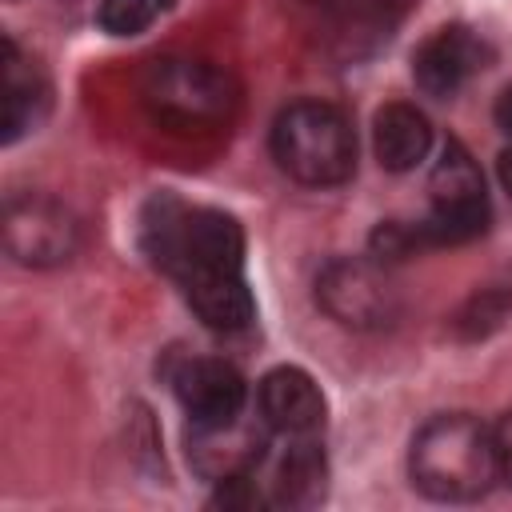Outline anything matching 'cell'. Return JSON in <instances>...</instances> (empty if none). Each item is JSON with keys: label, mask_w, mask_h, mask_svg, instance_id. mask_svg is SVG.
Listing matches in <instances>:
<instances>
[{"label": "cell", "mask_w": 512, "mask_h": 512, "mask_svg": "<svg viewBox=\"0 0 512 512\" xmlns=\"http://www.w3.org/2000/svg\"><path fill=\"white\" fill-rule=\"evenodd\" d=\"M48 112V80L36 64H28L12 36L0 40V140L16 144L28 136Z\"/></svg>", "instance_id": "cell-11"}, {"label": "cell", "mask_w": 512, "mask_h": 512, "mask_svg": "<svg viewBox=\"0 0 512 512\" xmlns=\"http://www.w3.org/2000/svg\"><path fill=\"white\" fill-rule=\"evenodd\" d=\"M268 504L276 508H312L324 500L328 488V460L316 444V436H288L280 456L268 472Z\"/></svg>", "instance_id": "cell-13"}, {"label": "cell", "mask_w": 512, "mask_h": 512, "mask_svg": "<svg viewBox=\"0 0 512 512\" xmlns=\"http://www.w3.org/2000/svg\"><path fill=\"white\" fill-rule=\"evenodd\" d=\"M80 248L76 216L44 196V192H16L4 200V252L24 268H56L68 264Z\"/></svg>", "instance_id": "cell-7"}, {"label": "cell", "mask_w": 512, "mask_h": 512, "mask_svg": "<svg viewBox=\"0 0 512 512\" xmlns=\"http://www.w3.org/2000/svg\"><path fill=\"white\" fill-rule=\"evenodd\" d=\"M160 4L164 0H100L96 20L112 36H136V32H144L156 20Z\"/></svg>", "instance_id": "cell-17"}, {"label": "cell", "mask_w": 512, "mask_h": 512, "mask_svg": "<svg viewBox=\"0 0 512 512\" xmlns=\"http://www.w3.org/2000/svg\"><path fill=\"white\" fill-rule=\"evenodd\" d=\"M192 312L212 328V332H244L256 320V300L248 292L244 276H224V280H208L184 292Z\"/></svg>", "instance_id": "cell-15"}, {"label": "cell", "mask_w": 512, "mask_h": 512, "mask_svg": "<svg viewBox=\"0 0 512 512\" xmlns=\"http://www.w3.org/2000/svg\"><path fill=\"white\" fill-rule=\"evenodd\" d=\"M144 104L168 128H212L236 112L240 88H236L232 72H224L208 60L168 56L148 68Z\"/></svg>", "instance_id": "cell-4"}, {"label": "cell", "mask_w": 512, "mask_h": 512, "mask_svg": "<svg viewBox=\"0 0 512 512\" xmlns=\"http://www.w3.org/2000/svg\"><path fill=\"white\" fill-rule=\"evenodd\" d=\"M428 192H432V212L424 220L408 224L416 248L464 244L488 228L492 212H488V196H484V176L460 140L444 144V152L432 168Z\"/></svg>", "instance_id": "cell-5"}, {"label": "cell", "mask_w": 512, "mask_h": 512, "mask_svg": "<svg viewBox=\"0 0 512 512\" xmlns=\"http://www.w3.org/2000/svg\"><path fill=\"white\" fill-rule=\"evenodd\" d=\"M176 400L188 412L192 424H216V420H232L244 412L248 400V384L244 376L220 360V356H200V360H184L176 380Z\"/></svg>", "instance_id": "cell-10"}, {"label": "cell", "mask_w": 512, "mask_h": 512, "mask_svg": "<svg viewBox=\"0 0 512 512\" xmlns=\"http://www.w3.org/2000/svg\"><path fill=\"white\" fill-rule=\"evenodd\" d=\"M372 144H376V160L388 172H412L428 148H432V124L416 104L392 100L376 112L372 124Z\"/></svg>", "instance_id": "cell-14"}, {"label": "cell", "mask_w": 512, "mask_h": 512, "mask_svg": "<svg viewBox=\"0 0 512 512\" xmlns=\"http://www.w3.org/2000/svg\"><path fill=\"white\" fill-rule=\"evenodd\" d=\"M496 172H500V184H504V192L512 196V148H504V152H500V160H496Z\"/></svg>", "instance_id": "cell-20"}, {"label": "cell", "mask_w": 512, "mask_h": 512, "mask_svg": "<svg viewBox=\"0 0 512 512\" xmlns=\"http://www.w3.org/2000/svg\"><path fill=\"white\" fill-rule=\"evenodd\" d=\"M512 316V288L492 284V288H476L456 312H452V336L464 344H476L484 336H492L496 328H504V320Z\"/></svg>", "instance_id": "cell-16"}, {"label": "cell", "mask_w": 512, "mask_h": 512, "mask_svg": "<svg viewBox=\"0 0 512 512\" xmlns=\"http://www.w3.org/2000/svg\"><path fill=\"white\" fill-rule=\"evenodd\" d=\"M496 128L512 140V88H504L500 100H496Z\"/></svg>", "instance_id": "cell-19"}, {"label": "cell", "mask_w": 512, "mask_h": 512, "mask_svg": "<svg viewBox=\"0 0 512 512\" xmlns=\"http://www.w3.org/2000/svg\"><path fill=\"white\" fill-rule=\"evenodd\" d=\"M260 416L276 436H320L324 432V392L320 384L296 368V364H280L260 380Z\"/></svg>", "instance_id": "cell-9"}, {"label": "cell", "mask_w": 512, "mask_h": 512, "mask_svg": "<svg viewBox=\"0 0 512 512\" xmlns=\"http://www.w3.org/2000/svg\"><path fill=\"white\" fill-rule=\"evenodd\" d=\"M272 156L292 180L332 188L356 172V132L336 104L296 100L272 124Z\"/></svg>", "instance_id": "cell-3"}, {"label": "cell", "mask_w": 512, "mask_h": 512, "mask_svg": "<svg viewBox=\"0 0 512 512\" xmlns=\"http://www.w3.org/2000/svg\"><path fill=\"white\" fill-rule=\"evenodd\" d=\"M496 452H500V480L512 484V412L496 428Z\"/></svg>", "instance_id": "cell-18"}, {"label": "cell", "mask_w": 512, "mask_h": 512, "mask_svg": "<svg viewBox=\"0 0 512 512\" xmlns=\"http://www.w3.org/2000/svg\"><path fill=\"white\" fill-rule=\"evenodd\" d=\"M268 432L272 428L264 424V416L256 420L248 412H240L232 420H216V424H192L188 428V460L212 484L252 476L264 464Z\"/></svg>", "instance_id": "cell-8"}, {"label": "cell", "mask_w": 512, "mask_h": 512, "mask_svg": "<svg viewBox=\"0 0 512 512\" xmlns=\"http://www.w3.org/2000/svg\"><path fill=\"white\" fill-rule=\"evenodd\" d=\"M408 476L428 500L468 504L500 480L496 432L468 412L432 416L408 448Z\"/></svg>", "instance_id": "cell-2"}, {"label": "cell", "mask_w": 512, "mask_h": 512, "mask_svg": "<svg viewBox=\"0 0 512 512\" xmlns=\"http://www.w3.org/2000/svg\"><path fill=\"white\" fill-rule=\"evenodd\" d=\"M484 68V44L468 28H440L412 56V76L428 96H456L464 80Z\"/></svg>", "instance_id": "cell-12"}, {"label": "cell", "mask_w": 512, "mask_h": 512, "mask_svg": "<svg viewBox=\"0 0 512 512\" xmlns=\"http://www.w3.org/2000/svg\"><path fill=\"white\" fill-rule=\"evenodd\" d=\"M316 304L352 332H376L400 316V292L376 256L328 260L316 276Z\"/></svg>", "instance_id": "cell-6"}, {"label": "cell", "mask_w": 512, "mask_h": 512, "mask_svg": "<svg viewBox=\"0 0 512 512\" xmlns=\"http://www.w3.org/2000/svg\"><path fill=\"white\" fill-rule=\"evenodd\" d=\"M140 244L156 268H164L184 292L208 280L244 276V232L220 208L184 204L172 192L148 200L140 220Z\"/></svg>", "instance_id": "cell-1"}]
</instances>
